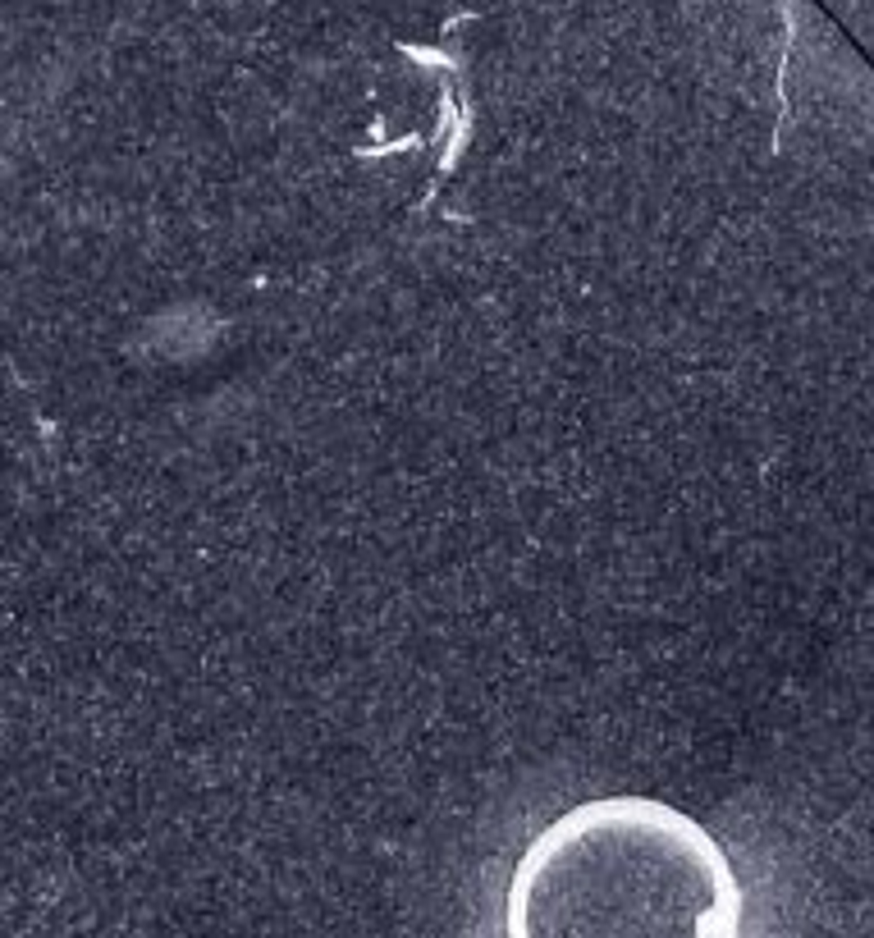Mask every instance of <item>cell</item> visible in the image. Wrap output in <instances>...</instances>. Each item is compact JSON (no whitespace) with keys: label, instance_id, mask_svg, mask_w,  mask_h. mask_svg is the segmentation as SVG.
<instances>
[{"label":"cell","instance_id":"obj_1","mask_svg":"<svg viewBox=\"0 0 874 938\" xmlns=\"http://www.w3.org/2000/svg\"><path fill=\"white\" fill-rule=\"evenodd\" d=\"M504 929L508 938H733L737 879L724 847L668 801H581L522 851Z\"/></svg>","mask_w":874,"mask_h":938}]
</instances>
